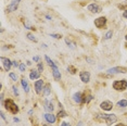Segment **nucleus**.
Here are the masks:
<instances>
[{
	"label": "nucleus",
	"instance_id": "nucleus-1",
	"mask_svg": "<svg viewBox=\"0 0 127 126\" xmlns=\"http://www.w3.org/2000/svg\"><path fill=\"white\" fill-rule=\"evenodd\" d=\"M96 119L99 122H105L108 125H112L117 121V117L115 114H97Z\"/></svg>",
	"mask_w": 127,
	"mask_h": 126
},
{
	"label": "nucleus",
	"instance_id": "nucleus-2",
	"mask_svg": "<svg viewBox=\"0 0 127 126\" xmlns=\"http://www.w3.org/2000/svg\"><path fill=\"white\" fill-rule=\"evenodd\" d=\"M4 108L12 114H16L19 112V107L15 104V102L12 99H7L4 101Z\"/></svg>",
	"mask_w": 127,
	"mask_h": 126
},
{
	"label": "nucleus",
	"instance_id": "nucleus-3",
	"mask_svg": "<svg viewBox=\"0 0 127 126\" xmlns=\"http://www.w3.org/2000/svg\"><path fill=\"white\" fill-rule=\"evenodd\" d=\"M113 89L117 90V91H124L127 89V81L126 79H121V81H115L113 82Z\"/></svg>",
	"mask_w": 127,
	"mask_h": 126
},
{
	"label": "nucleus",
	"instance_id": "nucleus-4",
	"mask_svg": "<svg viewBox=\"0 0 127 126\" xmlns=\"http://www.w3.org/2000/svg\"><path fill=\"white\" fill-rule=\"evenodd\" d=\"M109 74H117V73H123L125 74L127 72V68L124 66H115V67H111L106 71Z\"/></svg>",
	"mask_w": 127,
	"mask_h": 126
},
{
	"label": "nucleus",
	"instance_id": "nucleus-5",
	"mask_svg": "<svg viewBox=\"0 0 127 126\" xmlns=\"http://www.w3.org/2000/svg\"><path fill=\"white\" fill-rule=\"evenodd\" d=\"M100 108L103 111H111L112 108H113V103L110 100H104V101H102L100 103Z\"/></svg>",
	"mask_w": 127,
	"mask_h": 126
},
{
	"label": "nucleus",
	"instance_id": "nucleus-6",
	"mask_svg": "<svg viewBox=\"0 0 127 126\" xmlns=\"http://www.w3.org/2000/svg\"><path fill=\"white\" fill-rule=\"evenodd\" d=\"M0 60H1V62H2L3 68H4L5 71H7V72H9L11 66H12V62H11L8 58H4V57H1V58H0Z\"/></svg>",
	"mask_w": 127,
	"mask_h": 126
},
{
	"label": "nucleus",
	"instance_id": "nucleus-7",
	"mask_svg": "<svg viewBox=\"0 0 127 126\" xmlns=\"http://www.w3.org/2000/svg\"><path fill=\"white\" fill-rule=\"evenodd\" d=\"M105 23H106V18H104V16H100V18L95 20V26L98 27V28H102L105 25Z\"/></svg>",
	"mask_w": 127,
	"mask_h": 126
},
{
	"label": "nucleus",
	"instance_id": "nucleus-8",
	"mask_svg": "<svg viewBox=\"0 0 127 126\" xmlns=\"http://www.w3.org/2000/svg\"><path fill=\"white\" fill-rule=\"evenodd\" d=\"M79 77H80V81L83 83L87 84V83H89V81H90V73L87 72V71H83V72H80Z\"/></svg>",
	"mask_w": 127,
	"mask_h": 126
},
{
	"label": "nucleus",
	"instance_id": "nucleus-9",
	"mask_svg": "<svg viewBox=\"0 0 127 126\" xmlns=\"http://www.w3.org/2000/svg\"><path fill=\"white\" fill-rule=\"evenodd\" d=\"M42 90H44V81L42 79H38L35 83V91H36V94H40Z\"/></svg>",
	"mask_w": 127,
	"mask_h": 126
},
{
	"label": "nucleus",
	"instance_id": "nucleus-10",
	"mask_svg": "<svg viewBox=\"0 0 127 126\" xmlns=\"http://www.w3.org/2000/svg\"><path fill=\"white\" fill-rule=\"evenodd\" d=\"M87 10L90 11V12H92V13H99L101 11V7L97 3H90L87 7Z\"/></svg>",
	"mask_w": 127,
	"mask_h": 126
},
{
	"label": "nucleus",
	"instance_id": "nucleus-11",
	"mask_svg": "<svg viewBox=\"0 0 127 126\" xmlns=\"http://www.w3.org/2000/svg\"><path fill=\"white\" fill-rule=\"evenodd\" d=\"M51 68H52V75L54 77V79L56 81H59L60 78H61V73H60L59 68H58V66L56 64H53L52 66H51Z\"/></svg>",
	"mask_w": 127,
	"mask_h": 126
},
{
	"label": "nucleus",
	"instance_id": "nucleus-12",
	"mask_svg": "<svg viewBox=\"0 0 127 126\" xmlns=\"http://www.w3.org/2000/svg\"><path fill=\"white\" fill-rule=\"evenodd\" d=\"M44 116H45L46 121H47L48 123H50V124H53V123L57 121L56 115H53V114H52V113H50V112H49V113H46Z\"/></svg>",
	"mask_w": 127,
	"mask_h": 126
},
{
	"label": "nucleus",
	"instance_id": "nucleus-13",
	"mask_svg": "<svg viewBox=\"0 0 127 126\" xmlns=\"http://www.w3.org/2000/svg\"><path fill=\"white\" fill-rule=\"evenodd\" d=\"M20 1H21V0H12V2H11V4L9 5L8 10H9L10 12H13V11H15L16 9H18V5L20 3Z\"/></svg>",
	"mask_w": 127,
	"mask_h": 126
},
{
	"label": "nucleus",
	"instance_id": "nucleus-14",
	"mask_svg": "<svg viewBox=\"0 0 127 126\" xmlns=\"http://www.w3.org/2000/svg\"><path fill=\"white\" fill-rule=\"evenodd\" d=\"M40 77V72L37 70H32V72L30 74V78L32 81H35V79H39Z\"/></svg>",
	"mask_w": 127,
	"mask_h": 126
},
{
	"label": "nucleus",
	"instance_id": "nucleus-15",
	"mask_svg": "<svg viewBox=\"0 0 127 126\" xmlns=\"http://www.w3.org/2000/svg\"><path fill=\"white\" fill-rule=\"evenodd\" d=\"M21 84H22V87H23V89H24L25 93H26V94L30 93V89H31V88H30V85H28V82L26 81V79L23 78L22 81H21Z\"/></svg>",
	"mask_w": 127,
	"mask_h": 126
},
{
	"label": "nucleus",
	"instance_id": "nucleus-16",
	"mask_svg": "<svg viewBox=\"0 0 127 126\" xmlns=\"http://www.w3.org/2000/svg\"><path fill=\"white\" fill-rule=\"evenodd\" d=\"M73 100L77 103H82V100H83V97H82V93H75L73 94Z\"/></svg>",
	"mask_w": 127,
	"mask_h": 126
},
{
	"label": "nucleus",
	"instance_id": "nucleus-17",
	"mask_svg": "<svg viewBox=\"0 0 127 126\" xmlns=\"http://www.w3.org/2000/svg\"><path fill=\"white\" fill-rule=\"evenodd\" d=\"M45 109L48 111V112H50V113H52V111H53V109H54V107H53V104L51 103L50 101H45Z\"/></svg>",
	"mask_w": 127,
	"mask_h": 126
},
{
	"label": "nucleus",
	"instance_id": "nucleus-18",
	"mask_svg": "<svg viewBox=\"0 0 127 126\" xmlns=\"http://www.w3.org/2000/svg\"><path fill=\"white\" fill-rule=\"evenodd\" d=\"M42 94H44V96H49V94H51V86L50 84H46L44 86V90H42Z\"/></svg>",
	"mask_w": 127,
	"mask_h": 126
},
{
	"label": "nucleus",
	"instance_id": "nucleus-19",
	"mask_svg": "<svg viewBox=\"0 0 127 126\" xmlns=\"http://www.w3.org/2000/svg\"><path fill=\"white\" fill-rule=\"evenodd\" d=\"M117 107L120 108H126L127 107V100L126 99H122L117 102Z\"/></svg>",
	"mask_w": 127,
	"mask_h": 126
},
{
	"label": "nucleus",
	"instance_id": "nucleus-20",
	"mask_svg": "<svg viewBox=\"0 0 127 126\" xmlns=\"http://www.w3.org/2000/svg\"><path fill=\"white\" fill-rule=\"evenodd\" d=\"M26 37H27L28 39H30V40L34 41V42H37V38H36V37L34 36V35H33V34H32V33H28L27 35H26Z\"/></svg>",
	"mask_w": 127,
	"mask_h": 126
},
{
	"label": "nucleus",
	"instance_id": "nucleus-21",
	"mask_svg": "<svg viewBox=\"0 0 127 126\" xmlns=\"http://www.w3.org/2000/svg\"><path fill=\"white\" fill-rule=\"evenodd\" d=\"M67 71H68V72H70L71 74H75V73L77 72L76 67H75V66H73V65H70V66L67 67Z\"/></svg>",
	"mask_w": 127,
	"mask_h": 126
},
{
	"label": "nucleus",
	"instance_id": "nucleus-22",
	"mask_svg": "<svg viewBox=\"0 0 127 126\" xmlns=\"http://www.w3.org/2000/svg\"><path fill=\"white\" fill-rule=\"evenodd\" d=\"M112 36H113V32H112V31H109L108 33L105 34L104 39H105V40H108V39H111V38H112Z\"/></svg>",
	"mask_w": 127,
	"mask_h": 126
},
{
	"label": "nucleus",
	"instance_id": "nucleus-23",
	"mask_svg": "<svg viewBox=\"0 0 127 126\" xmlns=\"http://www.w3.org/2000/svg\"><path fill=\"white\" fill-rule=\"evenodd\" d=\"M9 76H10V78L12 79V81H14V82H16V81H18V76H16V74H15V73L11 72V73L9 74Z\"/></svg>",
	"mask_w": 127,
	"mask_h": 126
},
{
	"label": "nucleus",
	"instance_id": "nucleus-24",
	"mask_svg": "<svg viewBox=\"0 0 127 126\" xmlns=\"http://www.w3.org/2000/svg\"><path fill=\"white\" fill-rule=\"evenodd\" d=\"M45 59H46V61H47V63H48L49 65H50V66H52V65L54 64V62H53V61H52V60H51L50 58H49L48 56H46V57H45Z\"/></svg>",
	"mask_w": 127,
	"mask_h": 126
},
{
	"label": "nucleus",
	"instance_id": "nucleus-25",
	"mask_svg": "<svg viewBox=\"0 0 127 126\" xmlns=\"http://www.w3.org/2000/svg\"><path fill=\"white\" fill-rule=\"evenodd\" d=\"M66 115H67V114H66V112L65 111H59V113H58V117H65Z\"/></svg>",
	"mask_w": 127,
	"mask_h": 126
},
{
	"label": "nucleus",
	"instance_id": "nucleus-26",
	"mask_svg": "<svg viewBox=\"0 0 127 126\" xmlns=\"http://www.w3.org/2000/svg\"><path fill=\"white\" fill-rule=\"evenodd\" d=\"M65 42H66V44H67L68 46H70L71 48H75V44H72V42L68 40V38H65Z\"/></svg>",
	"mask_w": 127,
	"mask_h": 126
},
{
	"label": "nucleus",
	"instance_id": "nucleus-27",
	"mask_svg": "<svg viewBox=\"0 0 127 126\" xmlns=\"http://www.w3.org/2000/svg\"><path fill=\"white\" fill-rule=\"evenodd\" d=\"M19 67H20V71H21V72H25V68H26V66H25L24 63H21Z\"/></svg>",
	"mask_w": 127,
	"mask_h": 126
},
{
	"label": "nucleus",
	"instance_id": "nucleus-28",
	"mask_svg": "<svg viewBox=\"0 0 127 126\" xmlns=\"http://www.w3.org/2000/svg\"><path fill=\"white\" fill-rule=\"evenodd\" d=\"M51 37H53V38H56V39H60V38H61V35H59V34H51V35H50Z\"/></svg>",
	"mask_w": 127,
	"mask_h": 126
},
{
	"label": "nucleus",
	"instance_id": "nucleus-29",
	"mask_svg": "<svg viewBox=\"0 0 127 126\" xmlns=\"http://www.w3.org/2000/svg\"><path fill=\"white\" fill-rule=\"evenodd\" d=\"M38 71L39 72H42V71H44V65H42V63H38Z\"/></svg>",
	"mask_w": 127,
	"mask_h": 126
},
{
	"label": "nucleus",
	"instance_id": "nucleus-30",
	"mask_svg": "<svg viewBox=\"0 0 127 126\" xmlns=\"http://www.w3.org/2000/svg\"><path fill=\"white\" fill-rule=\"evenodd\" d=\"M12 89H13V93H14V94H16V96H19V90H18V87H15V86H13V87H12Z\"/></svg>",
	"mask_w": 127,
	"mask_h": 126
},
{
	"label": "nucleus",
	"instance_id": "nucleus-31",
	"mask_svg": "<svg viewBox=\"0 0 127 126\" xmlns=\"http://www.w3.org/2000/svg\"><path fill=\"white\" fill-rule=\"evenodd\" d=\"M60 126H71V124L67 122H62L61 124H60Z\"/></svg>",
	"mask_w": 127,
	"mask_h": 126
},
{
	"label": "nucleus",
	"instance_id": "nucleus-32",
	"mask_svg": "<svg viewBox=\"0 0 127 126\" xmlns=\"http://www.w3.org/2000/svg\"><path fill=\"white\" fill-rule=\"evenodd\" d=\"M12 65H13L14 67H18V66H20V64H19V63L16 62V61H13V62H12Z\"/></svg>",
	"mask_w": 127,
	"mask_h": 126
},
{
	"label": "nucleus",
	"instance_id": "nucleus-33",
	"mask_svg": "<svg viewBox=\"0 0 127 126\" xmlns=\"http://www.w3.org/2000/svg\"><path fill=\"white\" fill-rule=\"evenodd\" d=\"M123 16H124V18H125V19H127V10H125V11H124V13H123Z\"/></svg>",
	"mask_w": 127,
	"mask_h": 126
},
{
	"label": "nucleus",
	"instance_id": "nucleus-34",
	"mask_svg": "<svg viewBox=\"0 0 127 126\" xmlns=\"http://www.w3.org/2000/svg\"><path fill=\"white\" fill-rule=\"evenodd\" d=\"M1 114V117H2V120H4V121H7V120H5V116H4V114H3V112H1L0 113Z\"/></svg>",
	"mask_w": 127,
	"mask_h": 126
},
{
	"label": "nucleus",
	"instance_id": "nucleus-35",
	"mask_svg": "<svg viewBox=\"0 0 127 126\" xmlns=\"http://www.w3.org/2000/svg\"><path fill=\"white\" fill-rule=\"evenodd\" d=\"M34 61H39V57H34Z\"/></svg>",
	"mask_w": 127,
	"mask_h": 126
},
{
	"label": "nucleus",
	"instance_id": "nucleus-36",
	"mask_svg": "<svg viewBox=\"0 0 127 126\" xmlns=\"http://www.w3.org/2000/svg\"><path fill=\"white\" fill-rule=\"evenodd\" d=\"M13 121H14V122H20V120H19V119H16V117H14Z\"/></svg>",
	"mask_w": 127,
	"mask_h": 126
},
{
	"label": "nucleus",
	"instance_id": "nucleus-37",
	"mask_svg": "<svg viewBox=\"0 0 127 126\" xmlns=\"http://www.w3.org/2000/svg\"><path fill=\"white\" fill-rule=\"evenodd\" d=\"M46 18H47L48 20H51V16L50 15H46Z\"/></svg>",
	"mask_w": 127,
	"mask_h": 126
},
{
	"label": "nucleus",
	"instance_id": "nucleus-38",
	"mask_svg": "<svg viewBox=\"0 0 127 126\" xmlns=\"http://www.w3.org/2000/svg\"><path fill=\"white\" fill-rule=\"evenodd\" d=\"M115 126H125V125H124V124H116Z\"/></svg>",
	"mask_w": 127,
	"mask_h": 126
},
{
	"label": "nucleus",
	"instance_id": "nucleus-39",
	"mask_svg": "<svg viewBox=\"0 0 127 126\" xmlns=\"http://www.w3.org/2000/svg\"><path fill=\"white\" fill-rule=\"evenodd\" d=\"M82 125H83V123H82V122H79V123H78V125H77V126H82Z\"/></svg>",
	"mask_w": 127,
	"mask_h": 126
},
{
	"label": "nucleus",
	"instance_id": "nucleus-40",
	"mask_svg": "<svg viewBox=\"0 0 127 126\" xmlns=\"http://www.w3.org/2000/svg\"><path fill=\"white\" fill-rule=\"evenodd\" d=\"M42 126H51V125H49V124H42Z\"/></svg>",
	"mask_w": 127,
	"mask_h": 126
},
{
	"label": "nucleus",
	"instance_id": "nucleus-41",
	"mask_svg": "<svg viewBox=\"0 0 127 126\" xmlns=\"http://www.w3.org/2000/svg\"><path fill=\"white\" fill-rule=\"evenodd\" d=\"M125 39H126V40H127V35H126V36H125Z\"/></svg>",
	"mask_w": 127,
	"mask_h": 126
}]
</instances>
